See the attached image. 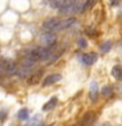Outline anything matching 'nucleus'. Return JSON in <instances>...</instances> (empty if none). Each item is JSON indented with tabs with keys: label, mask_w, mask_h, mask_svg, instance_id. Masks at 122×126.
<instances>
[{
	"label": "nucleus",
	"mask_w": 122,
	"mask_h": 126,
	"mask_svg": "<svg viewBox=\"0 0 122 126\" xmlns=\"http://www.w3.org/2000/svg\"><path fill=\"white\" fill-rule=\"evenodd\" d=\"M61 79H62V76L59 74H50L42 80V84L43 85H50V84H54V83L59 81Z\"/></svg>",
	"instance_id": "nucleus-4"
},
{
	"label": "nucleus",
	"mask_w": 122,
	"mask_h": 126,
	"mask_svg": "<svg viewBox=\"0 0 122 126\" xmlns=\"http://www.w3.org/2000/svg\"><path fill=\"white\" fill-rule=\"evenodd\" d=\"M91 5H93V3L92 1H84V4H83V9H81V13H84V12L88 9V8Z\"/></svg>",
	"instance_id": "nucleus-17"
},
{
	"label": "nucleus",
	"mask_w": 122,
	"mask_h": 126,
	"mask_svg": "<svg viewBox=\"0 0 122 126\" xmlns=\"http://www.w3.org/2000/svg\"><path fill=\"white\" fill-rule=\"evenodd\" d=\"M59 24H61V20H58L55 17H50L42 24V28L45 30H47V33H53V32L61 30L59 29Z\"/></svg>",
	"instance_id": "nucleus-1"
},
{
	"label": "nucleus",
	"mask_w": 122,
	"mask_h": 126,
	"mask_svg": "<svg viewBox=\"0 0 122 126\" xmlns=\"http://www.w3.org/2000/svg\"><path fill=\"white\" fill-rule=\"evenodd\" d=\"M4 71L8 75H15L17 72V64L12 61H5V63H4Z\"/></svg>",
	"instance_id": "nucleus-5"
},
{
	"label": "nucleus",
	"mask_w": 122,
	"mask_h": 126,
	"mask_svg": "<svg viewBox=\"0 0 122 126\" xmlns=\"http://www.w3.org/2000/svg\"><path fill=\"white\" fill-rule=\"evenodd\" d=\"M110 47H112V42L106 41L100 46V50H101V53H108V51L110 50Z\"/></svg>",
	"instance_id": "nucleus-12"
},
{
	"label": "nucleus",
	"mask_w": 122,
	"mask_h": 126,
	"mask_svg": "<svg viewBox=\"0 0 122 126\" xmlns=\"http://www.w3.org/2000/svg\"><path fill=\"white\" fill-rule=\"evenodd\" d=\"M112 92H113V91H112V87H108V85H106V87H104V88H102V94H104V96H106V97H108V96H112Z\"/></svg>",
	"instance_id": "nucleus-15"
},
{
	"label": "nucleus",
	"mask_w": 122,
	"mask_h": 126,
	"mask_svg": "<svg viewBox=\"0 0 122 126\" xmlns=\"http://www.w3.org/2000/svg\"><path fill=\"white\" fill-rule=\"evenodd\" d=\"M97 94H98V84H97V83H92V84H91V88H89V97H91V100L94 101L97 98Z\"/></svg>",
	"instance_id": "nucleus-7"
},
{
	"label": "nucleus",
	"mask_w": 122,
	"mask_h": 126,
	"mask_svg": "<svg viewBox=\"0 0 122 126\" xmlns=\"http://www.w3.org/2000/svg\"><path fill=\"white\" fill-rule=\"evenodd\" d=\"M4 63H5V61H0V74L4 71Z\"/></svg>",
	"instance_id": "nucleus-19"
},
{
	"label": "nucleus",
	"mask_w": 122,
	"mask_h": 126,
	"mask_svg": "<svg viewBox=\"0 0 122 126\" xmlns=\"http://www.w3.org/2000/svg\"><path fill=\"white\" fill-rule=\"evenodd\" d=\"M16 74H18V76L20 78H26L28 76V74H29V68H26V67H22V68H17V72Z\"/></svg>",
	"instance_id": "nucleus-13"
},
{
	"label": "nucleus",
	"mask_w": 122,
	"mask_h": 126,
	"mask_svg": "<svg viewBox=\"0 0 122 126\" xmlns=\"http://www.w3.org/2000/svg\"><path fill=\"white\" fill-rule=\"evenodd\" d=\"M77 45H79V47H85V46H87V42H85V39H79Z\"/></svg>",
	"instance_id": "nucleus-18"
},
{
	"label": "nucleus",
	"mask_w": 122,
	"mask_h": 126,
	"mask_svg": "<svg viewBox=\"0 0 122 126\" xmlns=\"http://www.w3.org/2000/svg\"><path fill=\"white\" fill-rule=\"evenodd\" d=\"M76 22V18L75 17H68L66 20H62L61 24H59V29H66V28H70L71 25H74V24Z\"/></svg>",
	"instance_id": "nucleus-6"
},
{
	"label": "nucleus",
	"mask_w": 122,
	"mask_h": 126,
	"mask_svg": "<svg viewBox=\"0 0 122 126\" xmlns=\"http://www.w3.org/2000/svg\"><path fill=\"white\" fill-rule=\"evenodd\" d=\"M112 75L116 79H122V66L117 64L112 68Z\"/></svg>",
	"instance_id": "nucleus-10"
},
{
	"label": "nucleus",
	"mask_w": 122,
	"mask_h": 126,
	"mask_svg": "<svg viewBox=\"0 0 122 126\" xmlns=\"http://www.w3.org/2000/svg\"><path fill=\"white\" fill-rule=\"evenodd\" d=\"M41 122H42L41 116H39V114H35L33 118H30V120L26 122L25 126H39V125H41Z\"/></svg>",
	"instance_id": "nucleus-9"
},
{
	"label": "nucleus",
	"mask_w": 122,
	"mask_h": 126,
	"mask_svg": "<svg viewBox=\"0 0 122 126\" xmlns=\"http://www.w3.org/2000/svg\"><path fill=\"white\" fill-rule=\"evenodd\" d=\"M57 102H58V98L57 97H51L50 100L42 106V110H43V112H49V110H51L55 105H57Z\"/></svg>",
	"instance_id": "nucleus-8"
},
{
	"label": "nucleus",
	"mask_w": 122,
	"mask_h": 126,
	"mask_svg": "<svg viewBox=\"0 0 122 126\" xmlns=\"http://www.w3.org/2000/svg\"><path fill=\"white\" fill-rule=\"evenodd\" d=\"M63 4H64V0H58V1H51L50 5L53 8H58V9H61L63 7Z\"/></svg>",
	"instance_id": "nucleus-14"
},
{
	"label": "nucleus",
	"mask_w": 122,
	"mask_h": 126,
	"mask_svg": "<svg viewBox=\"0 0 122 126\" xmlns=\"http://www.w3.org/2000/svg\"><path fill=\"white\" fill-rule=\"evenodd\" d=\"M55 41H57V37H55L54 33H45L41 37V42L43 43V47H46V49H50L55 43Z\"/></svg>",
	"instance_id": "nucleus-2"
},
{
	"label": "nucleus",
	"mask_w": 122,
	"mask_h": 126,
	"mask_svg": "<svg viewBox=\"0 0 122 126\" xmlns=\"http://www.w3.org/2000/svg\"><path fill=\"white\" fill-rule=\"evenodd\" d=\"M17 117H18L20 121L28 120V118H29V110H28V109H21V110L17 113Z\"/></svg>",
	"instance_id": "nucleus-11"
},
{
	"label": "nucleus",
	"mask_w": 122,
	"mask_h": 126,
	"mask_svg": "<svg viewBox=\"0 0 122 126\" xmlns=\"http://www.w3.org/2000/svg\"><path fill=\"white\" fill-rule=\"evenodd\" d=\"M92 118H93V116H92L91 113L85 114V116H84V120H83V122H81V125H85V122H87V124H89V122L92 121Z\"/></svg>",
	"instance_id": "nucleus-16"
},
{
	"label": "nucleus",
	"mask_w": 122,
	"mask_h": 126,
	"mask_svg": "<svg viewBox=\"0 0 122 126\" xmlns=\"http://www.w3.org/2000/svg\"><path fill=\"white\" fill-rule=\"evenodd\" d=\"M96 61H97V54H94V53H85V54L80 55V62L85 66L93 64V63H96Z\"/></svg>",
	"instance_id": "nucleus-3"
},
{
	"label": "nucleus",
	"mask_w": 122,
	"mask_h": 126,
	"mask_svg": "<svg viewBox=\"0 0 122 126\" xmlns=\"http://www.w3.org/2000/svg\"><path fill=\"white\" fill-rule=\"evenodd\" d=\"M47 126H53V125H47Z\"/></svg>",
	"instance_id": "nucleus-20"
}]
</instances>
